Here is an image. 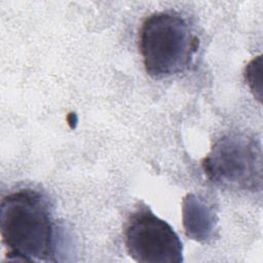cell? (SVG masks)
<instances>
[{"instance_id":"1","label":"cell","mask_w":263,"mask_h":263,"mask_svg":"<svg viewBox=\"0 0 263 263\" xmlns=\"http://www.w3.org/2000/svg\"><path fill=\"white\" fill-rule=\"evenodd\" d=\"M0 232L9 261H54V224L45 197L24 188L1 200Z\"/></svg>"},{"instance_id":"2","label":"cell","mask_w":263,"mask_h":263,"mask_svg":"<svg viewBox=\"0 0 263 263\" xmlns=\"http://www.w3.org/2000/svg\"><path fill=\"white\" fill-rule=\"evenodd\" d=\"M198 40L187 21L174 11L149 15L140 30V50L146 72L160 79L179 74L190 65Z\"/></svg>"},{"instance_id":"3","label":"cell","mask_w":263,"mask_h":263,"mask_svg":"<svg viewBox=\"0 0 263 263\" xmlns=\"http://www.w3.org/2000/svg\"><path fill=\"white\" fill-rule=\"evenodd\" d=\"M202 167L206 177L217 185L239 190H260L261 145L245 134L225 135L204 157Z\"/></svg>"},{"instance_id":"4","label":"cell","mask_w":263,"mask_h":263,"mask_svg":"<svg viewBox=\"0 0 263 263\" xmlns=\"http://www.w3.org/2000/svg\"><path fill=\"white\" fill-rule=\"evenodd\" d=\"M128 255L141 263L183 262V245L173 227L148 206H139L124 229Z\"/></svg>"},{"instance_id":"5","label":"cell","mask_w":263,"mask_h":263,"mask_svg":"<svg viewBox=\"0 0 263 263\" xmlns=\"http://www.w3.org/2000/svg\"><path fill=\"white\" fill-rule=\"evenodd\" d=\"M261 57L252 60L245 72L246 81L259 101H261Z\"/></svg>"}]
</instances>
